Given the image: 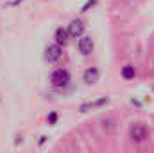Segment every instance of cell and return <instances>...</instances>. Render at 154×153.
<instances>
[{
    "label": "cell",
    "mask_w": 154,
    "mask_h": 153,
    "mask_svg": "<svg viewBox=\"0 0 154 153\" xmlns=\"http://www.w3.org/2000/svg\"><path fill=\"white\" fill-rule=\"evenodd\" d=\"M99 77H100V72H99L97 67H88L84 70V74H82V81L86 85H95L99 81Z\"/></svg>",
    "instance_id": "cell-6"
},
{
    "label": "cell",
    "mask_w": 154,
    "mask_h": 153,
    "mask_svg": "<svg viewBox=\"0 0 154 153\" xmlns=\"http://www.w3.org/2000/svg\"><path fill=\"white\" fill-rule=\"evenodd\" d=\"M84 29H86V25H84V22H82L81 18H74V20L68 24V27H66L70 38H81V36L84 34Z\"/></svg>",
    "instance_id": "cell-4"
},
{
    "label": "cell",
    "mask_w": 154,
    "mask_h": 153,
    "mask_svg": "<svg viewBox=\"0 0 154 153\" xmlns=\"http://www.w3.org/2000/svg\"><path fill=\"white\" fill-rule=\"evenodd\" d=\"M95 4H97V0H86V4L81 7V13H86V11H88L90 7H93Z\"/></svg>",
    "instance_id": "cell-11"
},
{
    "label": "cell",
    "mask_w": 154,
    "mask_h": 153,
    "mask_svg": "<svg viewBox=\"0 0 154 153\" xmlns=\"http://www.w3.org/2000/svg\"><path fill=\"white\" fill-rule=\"evenodd\" d=\"M77 49H79V52L82 54V56H90L91 52H93V49H95V43H93V38L91 36H81L79 41H77Z\"/></svg>",
    "instance_id": "cell-5"
},
{
    "label": "cell",
    "mask_w": 154,
    "mask_h": 153,
    "mask_svg": "<svg viewBox=\"0 0 154 153\" xmlns=\"http://www.w3.org/2000/svg\"><path fill=\"white\" fill-rule=\"evenodd\" d=\"M109 101V97H100V99H97V101H91V103H84V105H81V112H88L90 108H99V106H102V105H106Z\"/></svg>",
    "instance_id": "cell-8"
},
{
    "label": "cell",
    "mask_w": 154,
    "mask_h": 153,
    "mask_svg": "<svg viewBox=\"0 0 154 153\" xmlns=\"http://www.w3.org/2000/svg\"><path fill=\"white\" fill-rule=\"evenodd\" d=\"M120 74H122V77H124L125 81H129V79H134V76H136V69H134V65H124Z\"/></svg>",
    "instance_id": "cell-9"
},
{
    "label": "cell",
    "mask_w": 154,
    "mask_h": 153,
    "mask_svg": "<svg viewBox=\"0 0 154 153\" xmlns=\"http://www.w3.org/2000/svg\"><path fill=\"white\" fill-rule=\"evenodd\" d=\"M47 122H48L50 126H54V124L57 122V114H56V112H50L48 117H47Z\"/></svg>",
    "instance_id": "cell-10"
},
{
    "label": "cell",
    "mask_w": 154,
    "mask_h": 153,
    "mask_svg": "<svg viewBox=\"0 0 154 153\" xmlns=\"http://www.w3.org/2000/svg\"><path fill=\"white\" fill-rule=\"evenodd\" d=\"M70 83V72L66 69H56L50 74V85L54 88H65Z\"/></svg>",
    "instance_id": "cell-2"
},
{
    "label": "cell",
    "mask_w": 154,
    "mask_h": 153,
    "mask_svg": "<svg viewBox=\"0 0 154 153\" xmlns=\"http://www.w3.org/2000/svg\"><path fill=\"white\" fill-rule=\"evenodd\" d=\"M149 128H147V124L145 122H133L131 126H129V139L133 141V142H136V144H140V142H145L147 139H149Z\"/></svg>",
    "instance_id": "cell-1"
},
{
    "label": "cell",
    "mask_w": 154,
    "mask_h": 153,
    "mask_svg": "<svg viewBox=\"0 0 154 153\" xmlns=\"http://www.w3.org/2000/svg\"><path fill=\"white\" fill-rule=\"evenodd\" d=\"M61 56H63V47H59L57 43H48V45L45 47V60H47L48 63L59 61Z\"/></svg>",
    "instance_id": "cell-3"
},
{
    "label": "cell",
    "mask_w": 154,
    "mask_h": 153,
    "mask_svg": "<svg viewBox=\"0 0 154 153\" xmlns=\"http://www.w3.org/2000/svg\"><path fill=\"white\" fill-rule=\"evenodd\" d=\"M54 40H56L54 43H57L59 47H65V45L68 43V40H70L66 27H57V29H56V33H54Z\"/></svg>",
    "instance_id": "cell-7"
}]
</instances>
